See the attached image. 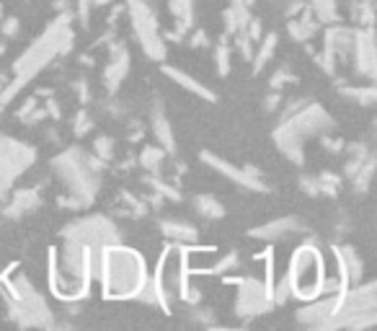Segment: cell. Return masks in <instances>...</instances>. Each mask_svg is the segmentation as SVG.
Masks as SVG:
<instances>
[{
  "label": "cell",
  "instance_id": "obj_1",
  "mask_svg": "<svg viewBox=\"0 0 377 331\" xmlns=\"http://www.w3.org/2000/svg\"><path fill=\"white\" fill-rule=\"evenodd\" d=\"M93 277L101 279L106 298H137L148 282L143 256L124 246L91 248Z\"/></svg>",
  "mask_w": 377,
  "mask_h": 331
},
{
  "label": "cell",
  "instance_id": "obj_2",
  "mask_svg": "<svg viewBox=\"0 0 377 331\" xmlns=\"http://www.w3.org/2000/svg\"><path fill=\"white\" fill-rule=\"evenodd\" d=\"M289 287L302 301H316L325 290V264L316 246H300L289 264Z\"/></svg>",
  "mask_w": 377,
  "mask_h": 331
},
{
  "label": "cell",
  "instance_id": "obj_3",
  "mask_svg": "<svg viewBox=\"0 0 377 331\" xmlns=\"http://www.w3.org/2000/svg\"><path fill=\"white\" fill-rule=\"evenodd\" d=\"M129 3V16H132V26H135V34L140 39V45L152 60H163L166 57V47L158 37V23H155V16L148 8L145 0H127Z\"/></svg>",
  "mask_w": 377,
  "mask_h": 331
},
{
  "label": "cell",
  "instance_id": "obj_4",
  "mask_svg": "<svg viewBox=\"0 0 377 331\" xmlns=\"http://www.w3.org/2000/svg\"><path fill=\"white\" fill-rule=\"evenodd\" d=\"M65 238L80 241L85 246H112L116 243V228L109 218H85L65 231Z\"/></svg>",
  "mask_w": 377,
  "mask_h": 331
},
{
  "label": "cell",
  "instance_id": "obj_5",
  "mask_svg": "<svg viewBox=\"0 0 377 331\" xmlns=\"http://www.w3.org/2000/svg\"><path fill=\"white\" fill-rule=\"evenodd\" d=\"M202 161L204 163H210L215 171H220L222 176H227V179H233L235 184H241V187L246 189H253V192H264V184L256 179L258 173L253 171V168H246V171H241V168H235V166L225 163L222 158H217V156H212V153H202Z\"/></svg>",
  "mask_w": 377,
  "mask_h": 331
},
{
  "label": "cell",
  "instance_id": "obj_6",
  "mask_svg": "<svg viewBox=\"0 0 377 331\" xmlns=\"http://www.w3.org/2000/svg\"><path fill=\"white\" fill-rule=\"evenodd\" d=\"M129 70V52L121 45H114L112 50V60L104 68V83L109 91H116V86L121 83V78L127 76Z\"/></svg>",
  "mask_w": 377,
  "mask_h": 331
},
{
  "label": "cell",
  "instance_id": "obj_7",
  "mask_svg": "<svg viewBox=\"0 0 377 331\" xmlns=\"http://www.w3.org/2000/svg\"><path fill=\"white\" fill-rule=\"evenodd\" d=\"M302 226L300 220L294 218H282L277 220V223H269V226L258 228V231H253V238H269V241H274V238H285V236H292V233H300Z\"/></svg>",
  "mask_w": 377,
  "mask_h": 331
},
{
  "label": "cell",
  "instance_id": "obj_8",
  "mask_svg": "<svg viewBox=\"0 0 377 331\" xmlns=\"http://www.w3.org/2000/svg\"><path fill=\"white\" fill-rule=\"evenodd\" d=\"M163 73H166L168 78H174L181 88H186V91H191L194 96H199V98H207V101H215V93H212L204 83H199V81H194L191 76H186V73H181V70H176V68H163Z\"/></svg>",
  "mask_w": 377,
  "mask_h": 331
},
{
  "label": "cell",
  "instance_id": "obj_9",
  "mask_svg": "<svg viewBox=\"0 0 377 331\" xmlns=\"http://www.w3.org/2000/svg\"><path fill=\"white\" fill-rule=\"evenodd\" d=\"M160 231L174 238L176 243H191L196 241V228L191 223H184V220H163L160 223Z\"/></svg>",
  "mask_w": 377,
  "mask_h": 331
},
{
  "label": "cell",
  "instance_id": "obj_10",
  "mask_svg": "<svg viewBox=\"0 0 377 331\" xmlns=\"http://www.w3.org/2000/svg\"><path fill=\"white\" fill-rule=\"evenodd\" d=\"M152 129H155V137H158V143L163 151L174 153V132H171V124H168V120L160 114V109L155 114H152Z\"/></svg>",
  "mask_w": 377,
  "mask_h": 331
},
{
  "label": "cell",
  "instance_id": "obj_11",
  "mask_svg": "<svg viewBox=\"0 0 377 331\" xmlns=\"http://www.w3.org/2000/svg\"><path fill=\"white\" fill-rule=\"evenodd\" d=\"M194 207H196V212L202 215V218H212V220H217V218H222L225 215V207L215 199V197H210V194H199V197H194Z\"/></svg>",
  "mask_w": 377,
  "mask_h": 331
},
{
  "label": "cell",
  "instance_id": "obj_12",
  "mask_svg": "<svg viewBox=\"0 0 377 331\" xmlns=\"http://www.w3.org/2000/svg\"><path fill=\"white\" fill-rule=\"evenodd\" d=\"M171 11L176 16V29L186 31L191 26V16H194V6L191 0H171Z\"/></svg>",
  "mask_w": 377,
  "mask_h": 331
},
{
  "label": "cell",
  "instance_id": "obj_13",
  "mask_svg": "<svg viewBox=\"0 0 377 331\" xmlns=\"http://www.w3.org/2000/svg\"><path fill=\"white\" fill-rule=\"evenodd\" d=\"M274 50H277V34H269V37L261 42V47H258V54H253V70H256V73L269 62Z\"/></svg>",
  "mask_w": 377,
  "mask_h": 331
},
{
  "label": "cell",
  "instance_id": "obj_14",
  "mask_svg": "<svg viewBox=\"0 0 377 331\" xmlns=\"http://www.w3.org/2000/svg\"><path fill=\"white\" fill-rule=\"evenodd\" d=\"M163 148H145L143 156H140V163L148 168V171H158V166L163 163Z\"/></svg>",
  "mask_w": 377,
  "mask_h": 331
},
{
  "label": "cell",
  "instance_id": "obj_15",
  "mask_svg": "<svg viewBox=\"0 0 377 331\" xmlns=\"http://www.w3.org/2000/svg\"><path fill=\"white\" fill-rule=\"evenodd\" d=\"M215 57H217V73L220 76H227V73H230V50H227L225 45H220Z\"/></svg>",
  "mask_w": 377,
  "mask_h": 331
},
{
  "label": "cell",
  "instance_id": "obj_16",
  "mask_svg": "<svg viewBox=\"0 0 377 331\" xmlns=\"http://www.w3.org/2000/svg\"><path fill=\"white\" fill-rule=\"evenodd\" d=\"M96 153H98V158H101V161L112 158V153H114L112 137H96Z\"/></svg>",
  "mask_w": 377,
  "mask_h": 331
},
{
  "label": "cell",
  "instance_id": "obj_17",
  "mask_svg": "<svg viewBox=\"0 0 377 331\" xmlns=\"http://www.w3.org/2000/svg\"><path fill=\"white\" fill-rule=\"evenodd\" d=\"M76 135L78 137H83V135H88V129H91V117L85 112H80V114H76Z\"/></svg>",
  "mask_w": 377,
  "mask_h": 331
},
{
  "label": "cell",
  "instance_id": "obj_18",
  "mask_svg": "<svg viewBox=\"0 0 377 331\" xmlns=\"http://www.w3.org/2000/svg\"><path fill=\"white\" fill-rule=\"evenodd\" d=\"M91 6H93V0H78V16H80L83 26L88 23V13H91Z\"/></svg>",
  "mask_w": 377,
  "mask_h": 331
},
{
  "label": "cell",
  "instance_id": "obj_19",
  "mask_svg": "<svg viewBox=\"0 0 377 331\" xmlns=\"http://www.w3.org/2000/svg\"><path fill=\"white\" fill-rule=\"evenodd\" d=\"M285 81H289V73H287V70L282 68L280 73H277V76L272 78V88H282V86H285Z\"/></svg>",
  "mask_w": 377,
  "mask_h": 331
},
{
  "label": "cell",
  "instance_id": "obj_20",
  "mask_svg": "<svg viewBox=\"0 0 377 331\" xmlns=\"http://www.w3.org/2000/svg\"><path fill=\"white\" fill-rule=\"evenodd\" d=\"M16 31H18V21H16V18H6V23H3V34H6V37H13Z\"/></svg>",
  "mask_w": 377,
  "mask_h": 331
},
{
  "label": "cell",
  "instance_id": "obj_21",
  "mask_svg": "<svg viewBox=\"0 0 377 331\" xmlns=\"http://www.w3.org/2000/svg\"><path fill=\"white\" fill-rule=\"evenodd\" d=\"M191 45H194V47H202V45H207V34H202V31H196L194 37H191Z\"/></svg>",
  "mask_w": 377,
  "mask_h": 331
},
{
  "label": "cell",
  "instance_id": "obj_22",
  "mask_svg": "<svg viewBox=\"0 0 377 331\" xmlns=\"http://www.w3.org/2000/svg\"><path fill=\"white\" fill-rule=\"evenodd\" d=\"M109 3H112V0H93V6L96 8H104V6H109Z\"/></svg>",
  "mask_w": 377,
  "mask_h": 331
}]
</instances>
